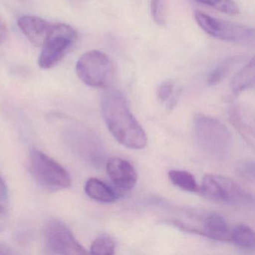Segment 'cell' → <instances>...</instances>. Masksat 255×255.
I'll return each instance as SVG.
<instances>
[{"mask_svg": "<svg viewBox=\"0 0 255 255\" xmlns=\"http://www.w3.org/2000/svg\"><path fill=\"white\" fill-rule=\"evenodd\" d=\"M101 107L107 128L121 144L132 150L146 147L147 135L120 92L116 89L106 91L101 98Z\"/></svg>", "mask_w": 255, "mask_h": 255, "instance_id": "1", "label": "cell"}, {"mask_svg": "<svg viewBox=\"0 0 255 255\" xmlns=\"http://www.w3.org/2000/svg\"><path fill=\"white\" fill-rule=\"evenodd\" d=\"M194 137L198 147L212 157L224 159L231 153V132L215 118L204 116L197 118L194 124Z\"/></svg>", "mask_w": 255, "mask_h": 255, "instance_id": "2", "label": "cell"}, {"mask_svg": "<svg viewBox=\"0 0 255 255\" xmlns=\"http://www.w3.org/2000/svg\"><path fill=\"white\" fill-rule=\"evenodd\" d=\"M199 191L207 199L219 204L243 206L254 203L252 195L243 190L234 180L222 176H204Z\"/></svg>", "mask_w": 255, "mask_h": 255, "instance_id": "3", "label": "cell"}, {"mask_svg": "<svg viewBox=\"0 0 255 255\" xmlns=\"http://www.w3.org/2000/svg\"><path fill=\"white\" fill-rule=\"evenodd\" d=\"M29 166L37 182L49 190H61L71 186V176L66 169L39 150L31 151Z\"/></svg>", "mask_w": 255, "mask_h": 255, "instance_id": "4", "label": "cell"}, {"mask_svg": "<svg viewBox=\"0 0 255 255\" xmlns=\"http://www.w3.org/2000/svg\"><path fill=\"white\" fill-rule=\"evenodd\" d=\"M195 19L198 26L213 38L248 45L255 43L253 28L215 18L200 11H195Z\"/></svg>", "mask_w": 255, "mask_h": 255, "instance_id": "5", "label": "cell"}, {"mask_svg": "<svg viewBox=\"0 0 255 255\" xmlns=\"http://www.w3.org/2000/svg\"><path fill=\"white\" fill-rule=\"evenodd\" d=\"M77 38V32L69 25H53L38 58L40 68L49 69L59 63Z\"/></svg>", "mask_w": 255, "mask_h": 255, "instance_id": "6", "label": "cell"}, {"mask_svg": "<svg viewBox=\"0 0 255 255\" xmlns=\"http://www.w3.org/2000/svg\"><path fill=\"white\" fill-rule=\"evenodd\" d=\"M76 71L80 80L87 86L104 87L110 81L113 65L105 53L99 50H90L78 59Z\"/></svg>", "mask_w": 255, "mask_h": 255, "instance_id": "7", "label": "cell"}, {"mask_svg": "<svg viewBox=\"0 0 255 255\" xmlns=\"http://www.w3.org/2000/svg\"><path fill=\"white\" fill-rule=\"evenodd\" d=\"M44 243L53 255H86L89 253L78 241L69 228L61 221L53 219L46 225Z\"/></svg>", "mask_w": 255, "mask_h": 255, "instance_id": "8", "label": "cell"}, {"mask_svg": "<svg viewBox=\"0 0 255 255\" xmlns=\"http://www.w3.org/2000/svg\"><path fill=\"white\" fill-rule=\"evenodd\" d=\"M107 171L113 184L121 190H130L136 184V171L126 159L117 156L110 158Z\"/></svg>", "mask_w": 255, "mask_h": 255, "instance_id": "9", "label": "cell"}, {"mask_svg": "<svg viewBox=\"0 0 255 255\" xmlns=\"http://www.w3.org/2000/svg\"><path fill=\"white\" fill-rule=\"evenodd\" d=\"M17 24L23 35L35 47L43 46L53 26L44 19L29 15L20 17Z\"/></svg>", "mask_w": 255, "mask_h": 255, "instance_id": "10", "label": "cell"}, {"mask_svg": "<svg viewBox=\"0 0 255 255\" xmlns=\"http://www.w3.org/2000/svg\"><path fill=\"white\" fill-rule=\"evenodd\" d=\"M230 122L243 138L255 147V116L253 113L243 105L236 104L229 110Z\"/></svg>", "mask_w": 255, "mask_h": 255, "instance_id": "11", "label": "cell"}, {"mask_svg": "<svg viewBox=\"0 0 255 255\" xmlns=\"http://www.w3.org/2000/svg\"><path fill=\"white\" fill-rule=\"evenodd\" d=\"M204 237L218 241L231 242V232L225 219L217 213H211L207 216L202 230Z\"/></svg>", "mask_w": 255, "mask_h": 255, "instance_id": "12", "label": "cell"}, {"mask_svg": "<svg viewBox=\"0 0 255 255\" xmlns=\"http://www.w3.org/2000/svg\"><path fill=\"white\" fill-rule=\"evenodd\" d=\"M85 192L89 198L99 202L113 203L118 198L117 194L110 186L97 178L86 182Z\"/></svg>", "mask_w": 255, "mask_h": 255, "instance_id": "13", "label": "cell"}, {"mask_svg": "<svg viewBox=\"0 0 255 255\" xmlns=\"http://www.w3.org/2000/svg\"><path fill=\"white\" fill-rule=\"evenodd\" d=\"M255 59L252 58L235 75L231 82V88L234 94H239L255 86Z\"/></svg>", "mask_w": 255, "mask_h": 255, "instance_id": "14", "label": "cell"}, {"mask_svg": "<svg viewBox=\"0 0 255 255\" xmlns=\"http://www.w3.org/2000/svg\"><path fill=\"white\" fill-rule=\"evenodd\" d=\"M231 241L240 249L248 251L255 249V234L249 225H237L231 232Z\"/></svg>", "mask_w": 255, "mask_h": 255, "instance_id": "15", "label": "cell"}, {"mask_svg": "<svg viewBox=\"0 0 255 255\" xmlns=\"http://www.w3.org/2000/svg\"><path fill=\"white\" fill-rule=\"evenodd\" d=\"M168 178L173 185L186 192L199 191V186L195 177L191 173L182 170H171L168 172Z\"/></svg>", "mask_w": 255, "mask_h": 255, "instance_id": "16", "label": "cell"}, {"mask_svg": "<svg viewBox=\"0 0 255 255\" xmlns=\"http://www.w3.org/2000/svg\"><path fill=\"white\" fill-rule=\"evenodd\" d=\"M242 61L243 57L241 56H233L221 62L209 74L207 83L210 86H216L218 83H220L229 74L233 67Z\"/></svg>", "mask_w": 255, "mask_h": 255, "instance_id": "17", "label": "cell"}, {"mask_svg": "<svg viewBox=\"0 0 255 255\" xmlns=\"http://www.w3.org/2000/svg\"><path fill=\"white\" fill-rule=\"evenodd\" d=\"M90 253L92 255H114L116 253L115 242L107 234L100 236L92 243Z\"/></svg>", "mask_w": 255, "mask_h": 255, "instance_id": "18", "label": "cell"}, {"mask_svg": "<svg viewBox=\"0 0 255 255\" xmlns=\"http://www.w3.org/2000/svg\"><path fill=\"white\" fill-rule=\"evenodd\" d=\"M195 1L203 5L213 7L230 15H235L239 13L238 5L233 0H195Z\"/></svg>", "mask_w": 255, "mask_h": 255, "instance_id": "19", "label": "cell"}, {"mask_svg": "<svg viewBox=\"0 0 255 255\" xmlns=\"http://www.w3.org/2000/svg\"><path fill=\"white\" fill-rule=\"evenodd\" d=\"M150 11L152 17L158 25L163 26L166 20V8L165 0H151Z\"/></svg>", "mask_w": 255, "mask_h": 255, "instance_id": "20", "label": "cell"}, {"mask_svg": "<svg viewBox=\"0 0 255 255\" xmlns=\"http://www.w3.org/2000/svg\"><path fill=\"white\" fill-rule=\"evenodd\" d=\"M174 83L171 80L163 82L158 86L156 95L161 102H165L169 99L174 92Z\"/></svg>", "mask_w": 255, "mask_h": 255, "instance_id": "21", "label": "cell"}, {"mask_svg": "<svg viewBox=\"0 0 255 255\" xmlns=\"http://www.w3.org/2000/svg\"><path fill=\"white\" fill-rule=\"evenodd\" d=\"M239 174L249 181L255 180V163L253 161H244L237 167Z\"/></svg>", "mask_w": 255, "mask_h": 255, "instance_id": "22", "label": "cell"}, {"mask_svg": "<svg viewBox=\"0 0 255 255\" xmlns=\"http://www.w3.org/2000/svg\"><path fill=\"white\" fill-rule=\"evenodd\" d=\"M8 223V216L6 210L0 206V233L3 231Z\"/></svg>", "mask_w": 255, "mask_h": 255, "instance_id": "23", "label": "cell"}, {"mask_svg": "<svg viewBox=\"0 0 255 255\" xmlns=\"http://www.w3.org/2000/svg\"><path fill=\"white\" fill-rule=\"evenodd\" d=\"M7 30L6 25L5 22L0 17V44L5 42L7 38Z\"/></svg>", "mask_w": 255, "mask_h": 255, "instance_id": "24", "label": "cell"}, {"mask_svg": "<svg viewBox=\"0 0 255 255\" xmlns=\"http://www.w3.org/2000/svg\"><path fill=\"white\" fill-rule=\"evenodd\" d=\"M8 188L3 180L0 177V201L6 199L8 198Z\"/></svg>", "mask_w": 255, "mask_h": 255, "instance_id": "25", "label": "cell"}, {"mask_svg": "<svg viewBox=\"0 0 255 255\" xmlns=\"http://www.w3.org/2000/svg\"><path fill=\"white\" fill-rule=\"evenodd\" d=\"M12 255V252L8 246L0 243V255Z\"/></svg>", "mask_w": 255, "mask_h": 255, "instance_id": "26", "label": "cell"}]
</instances>
